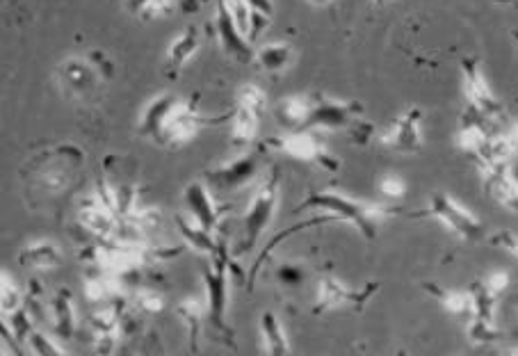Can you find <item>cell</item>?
<instances>
[{
	"label": "cell",
	"mask_w": 518,
	"mask_h": 356,
	"mask_svg": "<svg viewBox=\"0 0 518 356\" xmlns=\"http://www.w3.org/2000/svg\"><path fill=\"white\" fill-rule=\"evenodd\" d=\"M51 315H53V329L60 341H71L76 334V311H74V297L71 290L62 288L51 299Z\"/></svg>",
	"instance_id": "cell-20"
},
{
	"label": "cell",
	"mask_w": 518,
	"mask_h": 356,
	"mask_svg": "<svg viewBox=\"0 0 518 356\" xmlns=\"http://www.w3.org/2000/svg\"><path fill=\"white\" fill-rule=\"evenodd\" d=\"M325 210V213L334 215L336 220L347 222L354 226L356 231L361 233L366 240L377 238V226L382 224L388 217L400 215L398 208L384 206V204H370V201L361 199H350L341 192H313L304 199V204L295 208V213H304V210Z\"/></svg>",
	"instance_id": "cell-1"
},
{
	"label": "cell",
	"mask_w": 518,
	"mask_h": 356,
	"mask_svg": "<svg viewBox=\"0 0 518 356\" xmlns=\"http://www.w3.org/2000/svg\"><path fill=\"white\" fill-rule=\"evenodd\" d=\"M425 290H430V295L439 299L441 309L450 315L471 318L475 313V299L471 290H445L441 286H434V283H425Z\"/></svg>",
	"instance_id": "cell-24"
},
{
	"label": "cell",
	"mask_w": 518,
	"mask_h": 356,
	"mask_svg": "<svg viewBox=\"0 0 518 356\" xmlns=\"http://www.w3.org/2000/svg\"><path fill=\"white\" fill-rule=\"evenodd\" d=\"M379 192H382V197L388 201H400L404 199V194H407V183H404L400 176L386 174L379 178Z\"/></svg>",
	"instance_id": "cell-34"
},
{
	"label": "cell",
	"mask_w": 518,
	"mask_h": 356,
	"mask_svg": "<svg viewBox=\"0 0 518 356\" xmlns=\"http://www.w3.org/2000/svg\"><path fill=\"white\" fill-rule=\"evenodd\" d=\"M329 3H334V0H309V5H313V7H325Z\"/></svg>",
	"instance_id": "cell-42"
},
{
	"label": "cell",
	"mask_w": 518,
	"mask_h": 356,
	"mask_svg": "<svg viewBox=\"0 0 518 356\" xmlns=\"http://www.w3.org/2000/svg\"><path fill=\"white\" fill-rule=\"evenodd\" d=\"M420 121H423V110L409 108L393 121V126L382 135V144L391 151L400 153H418L423 149V133H420Z\"/></svg>",
	"instance_id": "cell-11"
},
{
	"label": "cell",
	"mask_w": 518,
	"mask_h": 356,
	"mask_svg": "<svg viewBox=\"0 0 518 356\" xmlns=\"http://www.w3.org/2000/svg\"><path fill=\"white\" fill-rule=\"evenodd\" d=\"M414 217H430V220L441 222L459 240L477 242L484 238V224L477 220L471 210L461 206L455 197H450L445 192H434L430 197V206L425 210H418Z\"/></svg>",
	"instance_id": "cell-4"
},
{
	"label": "cell",
	"mask_w": 518,
	"mask_h": 356,
	"mask_svg": "<svg viewBox=\"0 0 518 356\" xmlns=\"http://www.w3.org/2000/svg\"><path fill=\"white\" fill-rule=\"evenodd\" d=\"M279 185H281V169L272 167L263 178L261 188L256 190L252 201H249L247 213L242 215V240L236 249V256L252 252L258 238H261L263 231L270 226L272 217L279 208Z\"/></svg>",
	"instance_id": "cell-3"
},
{
	"label": "cell",
	"mask_w": 518,
	"mask_h": 356,
	"mask_svg": "<svg viewBox=\"0 0 518 356\" xmlns=\"http://www.w3.org/2000/svg\"><path fill=\"white\" fill-rule=\"evenodd\" d=\"M267 147L274 151L286 153V156L302 160V163H318L329 172H336L338 169V158L329 156L325 144L320 142V137L315 135L311 128H302V131H293L281 137H272V140L265 142Z\"/></svg>",
	"instance_id": "cell-6"
},
{
	"label": "cell",
	"mask_w": 518,
	"mask_h": 356,
	"mask_svg": "<svg viewBox=\"0 0 518 356\" xmlns=\"http://www.w3.org/2000/svg\"><path fill=\"white\" fill-rule=\"evenodd\" d=\"M238 108L252 110L258 117H263V112L267 108V99H265L263 89L256 85H242L238 89Z\"/></svg>",
	"instance_id": "cell-32"
},
{
	"label": "cell",
	"mask_w": 518,
	"mask_h": 356,
	"mask_svg": "<svg viewBox=\"0 0 518 356\" xmlns=\"http://www.w3.org/2000/svg\"><path fill=\"white\" fill-rule=\"evenodd\" d=\"M178 103V96L174 94H158L147 108H144L142 117H140V126H137V133L142 137H149L158 144L160 140V131H163V124L169 112H172L174 105Z\"/></svg>",
	"instance_id": "cell-19"
},
{
	"label": "cell",
	"mask_w": 518,
	"mask_h": 356,
	"mask_svg": "<svg viewBox=\"0 0 518 356\" xmlns=\"http://www.w3.org/2000/svg\"><path fill=\"white\" fill-rule=\"evenodd\" d=\"M23 304V297L19 293V288H16L14 279L10 277V272H3V277H0V309H3L5 315H10L14 311H19Z\"/></svg>",
	"instance_id": "cell-30"
},
{
	"label": "cell",
	"mask_w": 518,
	"mask_h": 356,
	"mask_svg": "<svg viewBox=\"0 0 518 356\" xmlns=\"http://www.w3.org/2000/svg\"><path fill=\"white\" fill-rule=\"evenodd\" d=\"M386 3H391V0H375V5H386Z\"/></svg>",
	"instance_id": "cell-43"
},
{
	"label": "cell",
	"mask_w": 518,
	"mask_h": 356,
	"mask_svg": "<svg viewBox=\"0 0 518 356\" xmlns=\"http://www.w3.org/2000/svg\"><path fill=\"white\" fill-rule=\"evenodd\" d=\"M377 288H379V283H368L363 293H354V290L343 286V283L334 277L320 279L318 299H315V313L338 309V306H343V304H352L356 311H363V306H366L368 299L375 295Z\"/></svg>",
	"instance_id": "cell-13"
},
{
	"label": "cell",
	"mask_w": 518,
	"mask_h": 356,
	"mask_svg": "<svg viewBox=\"0 0 518 356\" xmlns=\"http://www.w3.org/2000/svg\"><path fill=\"white\" fill-rule=\"evenodd\" d=\"M78 222L83 224L85 229L92 233V236L101 238V240L115 242L119 236L121 220L101 204L99 197L83 199V204H80V208H78Z\"/></svg>",
	"instance_id": "cell-14"
},
{
	"label": "cell",
	"mask_w": 518,
	"mask_h": 356,
	"mask_svg": "<svg viewBox=\"0 0 518 356\" xmlns=\"http://www.w3.org/2000/svg\"><path fill=\"white\" fill-rule=\"evenodd\" d=\"M133 304L144 313H160L165 309L167 299L163 293H158V290H137Z\"/></svg>",
	"instance_id": "cell-33"
},
{
	"label": "cell",
	"mask_w": 518,
	"mask_h": 356,
	"mask_svg": "<svg viewBox=\"0 0 518 356\" xmlns=\"http://www.w3.org/2000/svg\"><path fill=\"white\" fill-rule=\"evenodd\" d=\"M19 263L32 270H53L62 265V252L51 240H35L21 249Z\"/></svg>",
	"instance_id": "cell-21"
},
{
	"label": "cell",
	"mask_w": 518,
	"mask_h": 356,
	"mask_svg": "<svg viewBox=\"0 0 518 356\" xmlns=\"http://www.w3.org/2000/svg\"><path fill=\"white\" fill-rule=\"evenodd\" d=\"M176 315H181V318L185 320V325H188L190 350L197 352L201 325H204V318H206V309L201 306L199 299H183L181 304H176Z\"/></svg>",
	"instance_id": "cell-27"
},
{
	"label": "cell",
	"mask_w": 518,
	"mask_h": 356,
	"mask_svg": "<svg viewBox=\"0 0 518 356\" xmlns=\"http://www.w3.org/2000/svg\"><path fill=\"white\" fill-rule=\"evenodd\" d=\"M274 115L288 131H302L311 117V99H306V96H286V99L277 103Z\"/></svg>",
	"instance_id": "cell-22"
},
{
	"label": "cell",
	"mask_w": 518,
	"mask_h": 356,
	"mask_svg": "<svg viewBox=\"0 0 518 356\" xmlns=\"http://www.w3.org/2000/svg\"><path fill=\"white\" fill-rule=\"evenodd\" d=\"M176 224H178V231H181V236L185 238V242L192 249H197L201 254H208V256H215L220 245H215V236L213 233H208L206 229H201V226L188 217L183 215H176Z\"/></svg>",
	"instance_id": "cell-26"
},
{
	"label": "cell",
	"mask_w": 518,
	"mask_h": 356,
	"mask_svg": "<svg viewBox=\"0 0 518 356\" xmlns=\"http://www.w3.org/2000/svg\"><path fill=\"white\" fill-rule=\"evenodd\" d=\"M261 169V156L258 153H245L238 160H233L229 165H222L217 169L206 172V185L215 192H233L245 188L247 183H252Z\"/></svg>",
	"instance_id": "cell-8"
},
{
	"label": "cell",
	"mask_w": 518,
	"mask_h": 356,
	"mask_svg": "<svg viewBox=\"0 0 518 356\" xmlns=\"http://www.w3.org/2000/svg\"><path fill=\"white\" fill-rule=\"evenodd\" d=\"M468 338H471L473 345H491L500 341V331L496 329V322L471 318V325H468Z\"/></svg>",
	"instance_id": "cell-31"
},
{
	"label": "cell",
	"mask_w": 518,
	"mask_h": 356,
	"mask_svg": "<svg viewBox=\"0 0 518 356\" xmlns=\"http://www.w3.org/2000/svg\"><path fill=\"white\" fill-rule=\"evenodd\" d=\"M461 76H464V94L468 99V108H473L480 115L489 119H498L503 115V103L496 99V94L491 92L484 76L482 64L477 58H464L461 60Z\"/></svg>",
	"instance_id": "cell-7"
},
{
	"label": "cell",
	"mask_w": 518,
	"mask_h": 356,
	"mask_svg": "<svg viewBox=\"0 0 518 356\" xmlns=\"http://www.w3.org/2000/svg\"><path fill=\"white\" fill-rule=\"evenodd\" d=\"M233 128H231V142L233 144H240V147H247V144L254 142V137L258 133V117L256 112L252 110H245V108H238L233 112Z\"/></svg>",
	"instance_id": "cell-28"
},
{
	"label": "cell",
	"mask_w": 518,
	"mask_h": 356,
	"mask_svg": "<svg viewBox=\"0 0 518 356\" xmlns=\"http://www.w3.org/2000/svg\"><path fill=\"white\" fill-rule=\"evenodd\" d=\"M201 46V32L197 26H188L185 30L178 32L172 39V44L167 48V71L169 76H178L181 69L188 64L194 55H197Z\"/></svg>",
	"instance_id": "cell-18"
},
{
	"label": "cell",
	"mask_w": 518,
	"mask_h": 356,
	"mask_svg": "<svg viewBox=\"0 0 518 356\" xmlns=\"http://www.w3.org/2000/svg\"><path fill=\"white\" fill-rule=\"evenodd\" d=\"M210 192L213 190H210L204 181H192L183 192V201L192 220L197 222L201 229H206L215 236L217 226L222 222V215L226 213V206H217Z\"/></svg>",
	"instance_id": "cell-10"
},
{
	"label": "cell",
	"mask_w": 518,
	"mask_h": 356,
	"mask_svg": "<svg viewBox=\"0 0 518 356\" xmlns=\"http://www.w3.org/2000/svg\"><path fill=\"white\" fill-rule=\"evenodd\" d=\"M226 10H229L233 23H236L242 35H252V21H254V10L247 0H224Z\"/></svg>",
	"instance_id": "cell-29"
},
{
	"label": "cell",
	"mask_w": 518,
	"mask_h": 356,
	"mask_svg": "<svg viewBox=\"0 0 518 356\" xmlns=\"http://www.w3.org/2000/svg\"><path fill=\"white\" fill-rule=\"evenodd\" d=\"M247 3L252 5V10H254V12L263 14V16H272V12H274L272 0H247Z\"/></svg>",
	"instance_id": "cell-39"
},
{
	"label": "cell",
	"mask_w": 518,
	"mask_h": 356,
	"mask_svg": "<svg viewBox=\"0 0 518 356\" xmlns=\"http://www.w3.org/2000/svg\"><path fill=\"white\" fill-rule=\"evenodd\" d=\"M496 3H516V0H496Z\"/></svg>",
	"instance_id": "cell-44"
},
{
	"label": "cell",
	"mask_w": 518,
	"mask_h": 356,
	"mask_svg": "<svg viewBox=\"0 0 518 356\" xmlns=\"http://www.w3.org/2000/svg\"><path fill=\"white\" fill-rule=\"evenodd\" d=\"M496 119H489L480 115V112H475L473 108H468L466 117H464V124L459 128V137H457V144L459 149L468 153V156L473 158H480V153L487 147L491 135L496 131H491V124Z\"/></svg>",
	"instance_id": "cell-15"
},
{
	"label": "cell",
	"mask_w": 518,
	"mask_h": 356,
	"mask_svg": "<svg viewBox=\"0 0 518 356\" xmlns=\"http://www.w3.org/2000/svg\"><path fill=\"white\" fill-rule=\"evenodd\" d=\"M99 74L101 71H96V67H92L89 62L69 58L60 64L58 76H60L64 94L71 96V99L87 101L92 99L96 89H99V83H101Z\"/></svg>",
	"instance_id": "cell-12"
},
{
	"label": "cell",
	"mask_w": 518,
	"mask_h": 356,
	"mask_svg": "<svg viewBox=\"0 0 518 356\" xmlns=\"http://www.w3.org/2000/svg\"><path fill=\"white\" fill-rule=\"evenodd\" d=\"M359 105L352 101H334L329 96H318L311 99V117L306 128L311 131H341V128H350L356 115H359Z\"/></svg>",
	"instance_id": "cell-9"
},
{
	"label": "cell",
	"mask_w": 518,
	"mask_h": 356,
	"mask_svg": "<svg viewBox=\"0 0 518 356\" xmlns=\"http://www.w3.org/2000/svg\"><path fill=\"white\" fill-rule=\"evenodd\" d=\"M206 286V318L208 325L213 327L222 341L229 347H236L233 343V331L226 322V309H229V256H226L224 242H220V249L213 256V261L204 267L201 274Z\"/></svg>",
	"instance_id": "cell-2"
},
{
	"label": "cell",
	"mask_w": 518,
	"mask_h": 356,
	"mask_svg": "<svg viewBox=\"0 0 518 356\" xmlns=\"http://www.w3.org/2000/svg\"><path fill=\"white\" fill-rule=\"evenodd\" d=\"M512 37L516 39V44H518V30H514V32H512Z\"/></svg>",
	"instance_id": "cell-45"
},
{
	"label": "cell",
	"mask_w": 518,
	"mask_h": 356,
	"mask_svg": "<svg viewBox=\"0 0 518 356\" xmlns=\"http://www.w3.org/2000/svg\"><path fill=\"white\" fill-rule=\"evenodd\" d=\"M126 5H128V10H131L133 14H142L144 7L149 5V0H126Z\"/></svg>",
	"instance_id": "cell-41"
},
{
	"label": "cell",
	"mask_w": 518,
	"mask_h": 356,
	"mask_svg": "<svg viewBox=\"0 0 518 356\" xmlns=\"http://www.w3.org/2000/svg\"><path fill=\"white\" fill-rule=\"evenodd\" d=\"M89 329L94 336V350L101 354H112L119 341V313L115 309H99L89 315Z\"/></svg>",
	"instance_id": "cell-17"
},
{
	"label": "cell",
	"mask_w": 518,
	"mask_h": 356,
	"mask_svg": "<svg viewBox=\"0 0 518 356\" xmlns=\"http://www.w3.org/2000/svg\"><path fill=\"white\" fill-rule=\"evenodd\" d=\"M217 35H220V42L226 55H231V58H236L240 62L254 60L252 46H249L245 35H242L236 23H233L224 0H217Z\"/></svg>",
	"instance_id": "cell-16"
},
{
	"label": "cell",
	"mask_w": 518,
	"mask_h": 356,
	"mask_svg": "<svg viewBox=\"0 0 518 356\" xmlns=\"http://www.w3.org/2000/svg\"><path fill=\"white\" fill-rule=\"evenodd\" d=\"M281 279L290 281V283H299L302 281V270H297V267H283Z\"/></svg>",
	"instance_id": "cell-40"
},
{
	"label": "cell",
	"mask_w": 518,
	"mask_h": 356,
	"mask_svg": "<svg viewBox=\"0 0 518 356\" xmlns=\"http://www.w3.org/2000/svg\"><path fill=\"white\" fill-rule=\"evenodd\" d=\"M293 58H295L293 48L283 42L265 44L254 53V60L258 62V67L267 71V74H283V71L293 64Z\"/></svg>",
	"instance_id": "cell-25"
},
{
	"label": "cell",
	"mask_w": 518,
	"mask_h": 356,
	"mask_svg": "<svg viewBox=\"0 0 518 356\" xmlns=\"http://www.w3.org/2000/svg\"><path fill=\"white\" fill-rule=\"evenodd\" d=\"M484 286H487L489 290H493V293L500 295L503 290L509 286V274L505 270H498V272H491L487 274V277L482 279Z\"/></svg>",
	"instance_id": "cell-38"
},
{
	"label": "cell",
	"mask_w": 518,
	"mask_h": 356,
	"mask_svg": "<svg viewBox=\"0 0 518 356\" xmlns=\"http://www.w3.org/2000/svg\"><path fill=\"white\" fill-rule=\"evenodd\" d=\"M261 350L272 356L290 354V343L286 331H283L281 320L272 311L261 315Z\"/></svg>",
	"instance_id": "cell-23"
},
{
	"label": "cell",
	"mask_w": 518,
	"mask_h": 356,
	"mask_svg": "<svg viewBox=\"0 0 518 356\" xmlns=\"http://www.w3.org/2000/svg\"><path fill=\"white\" fill-rule=\"evenodd\" d=\"M172 7H174V0H149V5L144 7V12L140 16L147 21L160 19V16H165Z\"/></svg>",
	"instance_id": "cell-37"
},
{
	"label": "cell",
	"mask_w": 518,
	"mask_h": 356,
	"mask_svg": "<svg viewBox=\"0 0 518 356\" xmlns=\"http://www.w3.org/2000/svg\"><path fill=\"white\" fill-rule=\"evenodd\" d=\"M229 117L231 115L215 117V119L201 117L190 101L178 99V103L165 119L158 144L160 147H183L185 142H190L192 137L199 133V128H204L206 124H222V121H226Z\"/></svg>",
	"instance_id": "cell-5"
},
{
	"label": "cell",
	"mask_w": 518,
	"mask_h": 356,
	"mask_svg": "<svg viewBox=\"0 0 518 356\" xmlns=\"http://www.w3.org/2000/svg\"><path fill=\"white\" fill-rule=\"evenodd\" d=\"M28 347H32V352H35V354H46V356L67 354L58 343H53L51 338L42 334V331H37V329H32V334L28 338Z\"/></svg>",
	"instance_id": "cell-35"
},
{
	"label": "cell",
	"mask_w": 518,
	"mask_h": 356,
	"mask_svg": "<svg viewBox=\"0 0 518 356\" xmlns=\"http://www.w3.org/2000/svg\"><path fill=\"white\" fill-rule=\"evenodd\" d=\"M489 242L493 247H500V249H505V252H509L512 256H516L518 258V233H514V231H496L493 233V236L489 238Z\"/></svg>",
	"instance_id": "cell-36"
}]
</instances>
